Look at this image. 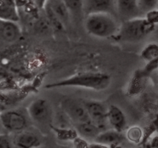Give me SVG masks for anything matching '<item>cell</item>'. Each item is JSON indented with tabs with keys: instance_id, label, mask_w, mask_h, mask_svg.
Listing matches in <instances>:
<instances>
[{
	"instance_id": "ba28073f",
	"label": "cell",
	"mask_w": 158,
	"mask_h": 148,
	"mask_svg": "<svg viewBox=\"0 0 158 148\" xmlns=\"http://www.w3.org/2000/svg\"><path fill=\"white\" fill-rule=\"evenodd\" d=\"M115 12L123 22L143 17L138 0H116Z\"/></svg>"
},
{
	"instance_id": "ac0fdd59",
	"label": "cell",
	"mask_w": 158,
	"mask_h": 148,
	"mask_svg": "<svg viewBox=\"0 0 158 148\" xmlns=\"http://www.w3.org/2000/svg\"><path fill=\"white\" fill-rule=\"evenodd\" d=\"M44 10L45 14H46L48 21H49L51 25H52L54 29L58 30H62L64 29V26L63 25V24H62L61 22L59 20L58 18L54 14V13L50 10L49 7H48L47 6H44Z\"/></svg>"
},
{
	"instance_id": "ffe728a7",
	"label": "cell",
	"mask_w": 158,
	"mask_h": 148,
	"mask_svg": "<svg viewBox=\"0 0 158 148\" xmlns=\"http://www.w3.org/2000/svg\"><path fill=\"white\" fill-rule=\"evenodd\" d=\"M55 131L57 136L60 140H74L77 136L76 130L68 129H60V128H53Z\"/></svg>"
},
{
	"instance_id": "d4e9b609",
	"label": "cell",
	"mask_w": 158,
	"mask_h": 148,
	"mask_svg": "<svg viewBox=\"0 0 158 148\" xmlns=\"http://www.w3.org/2000/svg\"><path fill=\"white\" fill-rule=\"evenodd\" d=\"M36 2L40 8H44L46 2V0H36Z\"/></svg>"
},
{
	"instance_id": "277c9868",
	"label": "cell",
	"mask_w": 158,
	"mask_h": 148,
	"mask_svg": "<svg viewBox=\"0 0 158 148\" xmlns=\"http://www.w3.org/2000/svg\"><path fill=\"white\" fill-rule=\"evenodd\" d=\"M60 108L74 124L91 121L82 101L73 98H65L60 103Z\"/></svg>"
},
{
	"instance_id": "e0dca14e",
	"label": "cell",
	"mask_w": 158,
	"mask_h": 148,
	"mask_svg": "<svg viewBox=\"0 0 158 148\" xmlns=\"http://www.w3.org/2000/svg\"><path fill=\"white\" fill-rule=\"evenodd\" d=\"M71 16H81L84 13L83 0H64Z\"/></svg>"
},
{
	"instance_id": "5bb4252c",
	"label": "cell",
	"mask_w": 158,
	"mask_h": 148,
	"mask_svg": "<svg viewBox=\"0 0 158 148\" xmlns=\"http://www.w3.org/2000/svg\"><path fill=\"white\" fill-rule=\"evenodd\" d=\"M19 19V13L14 1L0 0V20L17 22Z\"/></svg>"
},
{
	"instance_id": "cb8c5ba5",
	"label": "cell",
	"mask_w": 158,
	"mask_h": 148,
	"mask_svg": "<svg viewBox=\"0 0 158 148\" xmlns=\"http://www.w3.org/2000/svg\"><path fill=\"white\" fill-rule=\"evenodd\" d=\"M89 148H110L109 146H106V145L102 144V143H96V142H94V143H90L89 145Z\"/></svg>"
},
{
	"instance_id": "484cf974",
	"label": "cell",
	"mask_w": 158,
	"mask_h": 148,
	"mask_svg": "<svg viewBox=\"0 0 158 148\" xmlns=\"http://www.w3.org/2000/svg\"><path fill=\"white\" fill-rule=\"evenodd\" d=\"M6 108L5 107H4L3 105H2V103H0V113L2 112V111H3V110H5Z\"/></svg>"
},
{
	"instance_id": "6da1fadb",
	"label": "cell",
	"mask_w": 158,
	"mask_h": 148,
	"mask_svg": "<svg viewBox=\"0 0 158 148\" xmlns=\"http://www.w3.org/2000/svg\"><path fill=\"white\" fill-rule=\"evenodd\" d=\"M111 84L109 74L99 72H85L74 74L66 79L46 85V88H63V87H80L93 90H103Z\"/></svg>"
},
{
	"instance_id": "7c38bea8",
	"label": "cell",
	"mask_w": 158,
	"mask_h": 148,
	"mask_svg": "<svg viewBox=\"0 0 158 148\" xmlns=\"http://www.w3.org/2000/svg\"><path fill=\"white\" fill-rule=\"evenodd\" d=\"M44 6L49 7L50 10L61 22L64 28L68 26L71 19V14L64 0H46Z\"/></svg>"
},
{
	"instance_id": "9a60e30c",
	"label": "cell",
	"mask_w": 158,
	"mask_h": 148,
	"mask_svg": "<svg viewBox=\"0 0 158 148\" xmlns=\"http://www.w3.org/2000/svg\"><path fill=\"white\" fill-rule=\"evenodd\" d=\"M124 137L122 133L115 130L113 129L105 130L101 131L96 138L94 140V142L102 143L109 146L118 145L123 140Z\"/></svg>"
},
{
	"instance_id": "2e32d148",
	"label": "cell",
	"mask_w": 158,
	"mask_h": 148,
	"mask_svg": "<svg viewBox=\"0 0 158 148\" xmlns=\"http://www.w3.org/2000/svg\"><path fill=\"white\" fill-rule=\"evenodd\" d=\"M77 135L85 140H93L101 132V129L92 121L74 124Z\"/></svg>"
},
{
	"instance_id": "4fadbf2b",
	"label": "cell",
	"mask_w": 158,
	"mask_h": 148,
	"mask_svg": "<svg viewBox=\"0 0 158 148\" xmlns=\"http://www.w3.org/2000/svg\"><path fill=\"white\" fill-rule=\"evenodd\" d=\"M13 143L18 148H35L41 146L40 140L36 134L24 130L17 133Z\"/></svg>"
},
{
	"instance_id": "30bf717a",
	"label": "cell",
	"mask_w": 158,
	"mask_h": 148,
	"mask_svg": "<svg viewBox=\"0 0 158 148\" xmlns=\"http://www.w3.org/2000/svg\"><path fill=\"white\" fill-rule=\"evenodd\" d=\"M107 122L112 129L121 133L127 126L125 114L120 108L115 105H111L108 107Z\"/></svg>"
},
{
	"instance_id": "7a4b0ae2",
	"label": "cell",
	"mask_w": 158,
	"mask_h": 148,
	"mask_svg": "<svg viewBox=\"0 0 158 148\" xmlns=\"http://www.w3.org/2000/svg\"><path fill=\"white\" fill-rule=\"evenodd\" d=\"M85 28L89 34L98 38H109L115 36L118 24L112 14L93 13L86 16Z\"/></svg>"
},
{
	"instance_id": "4316f807",
	"label": "cell",
	"mask_w": 158,
	"mask_h": 148,
	"mask_svg": "<svg viewBox=\"0 0 158 148\" xmlns=\"http://www.w3.org/2000/svg\"><path fill=\"white\" fill-rule=\"evenodd\" d=\"M4 129L3 127H2V123H1V120H0V134H2V130Z\"/></svg>"
},
{
	"instance_id": "52a82bcc",
	"label": "cell",
	"mask_w": 158,
	"mask_h": 148,
	"mask_svg": "<svg viewBox=\"0 0 158 148\" xmlns=\"http://www.w3.org/2000/svg\"><path fill=\"white\" fill-rule=\"evenodd\" d=\"M28 116L37 124H47L51 119V109L49 103L44 99L33 100L29 105Z\"/></svg>"
},
{
	"instance_id": "d6986e66",
	"label": "cell",
	"mask_w": 158,
	"mask_h": 148,
	"mask_svg": "<svg viewBox=\"0 0 158 148\" xmlns=\"http://www.w3.org/2000/svg\"><path fill=\"white\" fill-rule=\"evenodd\" d=\"M138 2L143 14L150 13L158 7V0H138Z\"/></svg>"
},
{
	"instance_id": "83f0119b",
	"label": "cell",
	"mask_w": 158,
	"mask_h": 148,
	"mask_svg": "<svg viewBox=\"0 0 158 148\" xmlns=\"http://www.w3.org/2000/svg\"><path fill=\"white\" fill-rule=\"evenodd\" d=\"M35 148H46V147H44V146H37V147H35Z\"/></svg>"
},
{
	"instance_id": "3957f363",
	"label": "cell",
	"mask_w": 158,
	"mask_h": 148,
	"mask_svg": "<svg viewBox=\"0 0 158 148\" xmlns=\"http://www.w3.org/2000/svg\"><path fill=\"white\" fill-rule=\"evenodd\" d=\"M153 28V24L149 19L136 18L123 22L115 35L119 41L135 43L143 39Z\"/></svg>"
},
{
	"instance_id": "9c48e42d",
	"label": "cell",
	"mask_w": 158,
	"mask_h": 148,
	"mask_svg": "<svg viewBox=\"0 0 158 148\" xmlns=\"http://www.w3.org/2000/svg\"><path fill=\"white\" fill-rule=\"evenodd\" d=\"M84 13L87 16L93 13H109L115 12V2L114 0H83Z\"/></svg>"
},
{
	"instance_id": "603a6c76",
	"label": "cell",
	"mask_w": 158,
	"mask_h": 148,
	"mask_svg": "<svg viewBox=\"0 0 158 148\" xmlns=\"http://www.w3.org/2000/svg\"><path fill=\"white\" fill-rule=\"evenodd\" d=\"M74 144L75 148H89V145L88 144L85 140L81 138V137H79V138L76 137L74 140Z\"/></svg>"
},
{
	"instance_id": "5b68a950",
	"label": "cell",
	"mask_w": 158,
	"mask_h": 148,
	"mask_svg": "<svg viewBox=\"0 0 158 148\" xmlns=\"http://www.w3.org/2000/svg\"><path fill=\"white\" fill-rule=\"evenodd\" d=\"M0 120L4 130L16 134L25 130L28 125V120L25 114L16 110L2 111L0 113Z\"/></svg>"
},
{
	"instance_id": "8fae6325",
	"label": "cell",
	"mask_w": 158,
	"mask_h": 148,
	"mask_svg": "<svg viewBox=\"0 0 158 148\" xmlns=\"http://www.w3.org/2000/svg\"><path fill=\"white\" fill-rule=\"evenodd\" d=\"M21 29L16 22L1 21L0 22V40L8 43H12L19 40Z\"/></svg>"
},
{
	"instance_id": "8992f818",
	"label": "cell",
	"mask_w": 158,
	"mask_h": 148,
	"mask_svg": "<svg viewBox=\"0 0 158 148\" xmlns=\"http://www.w3.org/2000/svg\"><path fill=\"white\" fill-rule=\"evenodd\" d=\"M81 101L87 110L91 121L96 124L102 131L107 130L106 127L108 125V107H106L104 103L99 101L92 100V99H83Z\"/></svg>"
},
{
	"instance_id": "7402d4cb",
	"label": "cell",
	"mask_w": 158,
	"mask_h": 148,
	"mask_svg": "<svg viewBox=\"0 0 158 148\" xmlns=\"http://www.w3.org/2000/svg\"><path fill=\"white\" fill-rule=\"evenodd\" d=\"M0 148H13L11 140L6 134H0Z\"/></svg>"
},
{
	"instance_id": "44dd1931",
	"label": "cell",
	"mask_w": 158,
	"mask_h": 148,
	"mask_svg": "<svg viewBox=\"0 0 158 148\" xmlns=\"http://www.w3.org/2000/svg\"><path fill=\"white\" fill-rule=\"evenodd\" d=\"M127 137L131 142L138 143L142 138V131L139 127H132L127 131Z\"/></svg>"
}]
</instances>
